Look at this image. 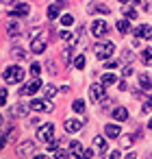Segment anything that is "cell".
<instances>
[{"label": "cell", "mask_w": 152, "mask_h": 159, "mask_svg": "<svg viewBox=\"0 0 152 159\" xmlns=\"http://www.w3.org/2000/svg\"><path fill=\"white\" fill-rule=\"evenodd\" d=\"M115 52V44L109 39V42H98V44H93V55L98 57V59H102V61H106L111 55Z\"/></svg>", "instance_id": "1"}, {"label": "cell", "mask_w": 152, "mask_h": 159, "mask_svg": "<svg viewBox=\"0 0 152 159\" xmlns=\"http://www.w3.org/2000/svg\"><path fill=\"white\" fill-rule=\"evenodd\" d=\"M2 79H5L9 85L20 83V81L24 79V70H22V66H9V68L2 72Z\"/></svg>", "instance_id": "2"}, {"label": "cell", "mask_w": 152, "mask_h": 159, "mask_svg": "<svg viewBox=\"0 0 152 159\" xmlns=\"http://www.w3.org/2000/svg\"><path fill=\"white\" fill-rule=\"evenodd\" d=\"M31 109L33 111H37V113H50L52 111V102H50V98H33L31 100Z\"/></svg>", "instance_id": "3"}, {"label": "cell", "mask_w": 152, "mask_h": 159, "mask_svg": "<svg viewBox=\"0 0 152 159\" xmlns=\"http://www.w3.org/2000/svg\"><path fill=\"white\" fill-rule=\"evenodd\" d=\"M37 139L39 142H52L54 139V124H50V122L41 124L37 129Z\"/></svg>", "instance_id": "4"}, {"label": "cell", "mask_w": 152, "mask_h": 159, "mask_svg": "<svg viewBox=\"0 0 152 159\" xmlns=\"http://www.w3.org/2000/svg\"><path fill=\"white\" fill-rule=\"evenodd\" d=\"M104 83H93L91 87H89V98L93 100V102H102L104 100V96H106V92H104Z\"/></svg>", "instance_id": "5"}, {"label": "cell", "mask_w": 152, "mask_h": 159, "mask_svg": "<svg viewBox=\"0 0 152 159\" xmlns=\"http://www.w3.org/2000/svg\"><path fill=\"white\" fill-rule=\"evenodd\" d=\"M106 33H109V26H106L104 20H93L91 22V35L93 37H104Z\"/></svg>", "instance_id": "6"}, {"label": "cell", "mask_w": 152, "mask_h": 159, "mask_svg": "<svg viewBox=\"0 0 152 159\" xmlns=\"http://www.w3.org/2000/svg\"><path fill=\"white\" fill-rule=\"evenodd\" d=\"M39 87H41V79L37 76V79H33L31 83H26V85H22V89H20V96H31V94H35V92H39Z\"/></svg>", "instance_id": "7"}, {"label": "cell", "mask_w": 152, "mask_h": 159, "mask_svg": "<svg viewBox=\"0 0 152 159\" xmlns=\"http://www.w3.org/2000/svg\"><path fill=\"white\" fill-rule=\"evenodd\" d=\"M18 155H20V157H35V155H37L35 142H22V144L18 146Z\"/></svg>", "instance_id": "8"}, {"label": "cell", "mask_w": 152, "mask_h": 159, "mask_svg": "<svg viewBox=\"0 0 152 159\" xmlns=\"http://www.w3.org/2000/svg\"><path fill=\"white\" fill-rule=\"evenodd\" d=\"M28 13H31V7H28L26 2H24V5H15L13 9H9V16H11V18H26Z\"/></svg>", "instance_id": "9"}, {"label": "cell", "mask_w": 152, "mask_h": 159, "mask_svg": "<svg viewBox=\"0 0 152 159\" xmlns=\"http://www.w3.org/2000/svg\"><path fill=\"white\" fill-rule=\"evenodd\" d=\"M91 16H96V13H102V16H109L111 13V9L106 7V5H100V2H96V5H89V9H87Z\"/></svg>", "instance_id": "10"}, {"label": "cell", "mask_w": 152, "mask_h": 159, "mask_svg": "<svg viewBox=\"0 0 152 159\" xmlns=\"http://www.w3.org/2000/svg\"><path fill=\"white\" fill-rule=\"evenodd\" d=\"M93 148H96L100 155H106V148H109V146H106V139H104L102 135H96V137H93Z\"/></svg>", "instance_id": "11"}, {"label": "cell", "mask_w": 152, "mask_h": 159, "mask_svg": "<svg viewBox=\"0 0 152 159\" xmlns=\"http://www.w3.org/2000/svg\"><path fill=\"white\" fill-rule=\"evenodd\" d=\"M135 35H137L139 39H141V37H143V39H152V26H148V24L137 26V29H135Z\"/></svg>", "instance_id": "12"}, {"label": "cell", "mask_w": 152, "mask_h": 159, "mask_svg": "<svg viewBox=\"0 0 152 159\" xmlns=\"http://www.w3.org/2000/svg\"><path fill=\"white\" fill-rule=\"evenodd\" d=\"M80 126H83V120H65V131L67 133H78L80 131Z\"/></svg>", "instance_id": "13"}, {"label": "cell", "mask_w": 152, "mask_h": 159, "mask_svg": "<svg viewBox=\"0 0 152 159\" xmlns=\"http://www.w3.org/2000/svg\"><path fill=\"white\" fill-rule=\"evenodd\" d=\"M104 135L111 137V139H115V137L122 135V129H119L117 124H106V126H104Z\"/></svg>", "instance_id": "14"}, {"label": "cell", "mask_w": 152, "mask_h": 159, "mask_svg": "<svg viewBox=\"0 0 152 159\" xmlns=\"http://www.w3.org/2000/svg\"><path fill=\"white\" fill-rule=\"evenodd\" d=\"M111 116H113V118H115L117 122H124V120H128V111H126L124 107H115Z\"/></svg>", "instance_id": "15"}, {"label": "cell", "mask_w": 152, "mask_h": 159, "mask_svg": "<svg viewBox=\"0 0 152 159\" xmlns=\"http://www.w3.org/2000/svg\"><path fill=\"white\" fill-rule=\"evenodd\" d=\"M7 33H9L11 37H18V35H22V26H20L18 22H9V24H7Z\"/></svg>", "instance_id": "16"}, {"label": "cell", "mask_w": 152, "mask_h": 159, "mask_svg": "<svg viewBox=\"0 0 152 159\" xmlns=\"http://www.w3.org/2000/svg\"><path fill=\"white\" fill-rule=\"evenodd\" d=\"M31 50H33L35 55L44 52V50H46V42H44V39H33V44H31Z\"/></svg>", "instance_id": "17"}, {"label": "cell", "mask_w": 152, "mask_h": 159, "mask_svg": "<svg viewBox=\"0 0 152 159\" xmlns=\"http://www.w3.org/2000/svg\"><path fill=\"white\" fill-rule=\"evenodd\" d=\"M59 7H61V2H54V5H50V7H48V11H46V16H48V20H54V18L59 16V11H61Z\"/></svg>", "instance_id": "18"}, {"label": "cell", "mask_w": 152, "mask_h": 159, "mask_svg": "<svg viewBox=\"0 0 152 159\" xmlns=\"http://www.w3.org/2000/svg\"><path fill=\"white\" fill-rule=\"evenodd\" d=\"M139 85H141L143 89L152 92V81H150V76H148V74H141V76H139Z\"/></svg>", "instance_id": "19"}, {"label": "cell", "mask_w": 152, "mask_h": 159, "mask_svg": "<svg viewBox=\"0 0 152 159\" xmlns=\"http://www.w3.org/2000/svg\"><path fill=\"white\" fill-rule=\"evenodd\" d=\"M100 83H104V85H115V83H117V76H115V74H111V72H109V74H102Z\"/></svg>", "instance_id": "20"}, {"label": "cell", "mask_w": 152, "mask_h": 159, "mask_svg": "<svg viewBox=\"0 0 152 159\" xmlns=\"http://www.w3.org/2000/svg\"><path fill=\"white\" fill-rule=\"evenodd\" d=\"M115 26H117V31H119L122 35H126V33L130 31V24H128V20H119V22H117Z\"/></svg>", "instance_id": "21"}, {"label": "cell", "mask_w": 152, "mask_h": 159, "mask_svg": "<svg viewBox=\"0 0 152 159\" xmlns=\"http://www.w3.org/2000/svg\"><path fill=\"white\" fill-rule=\"evenodd\" d=\"M141 59H143V63H145V66H152V48H143Z\"/></svg>", "instance_id": "22"}, {"label": "cell", "mask_w": 152, "mask_h": 159, "mask_svg": "<svg viewBox=\"0 0 152 159\" xmlns=\"http://www.w3.org/2000/svg\"><path fill=\"white\" fill-rule=\"evenodd\" d=\"M11 55H13V59H26V50L24 48H18V46L11 50Z\"/></svg>", "instance_id": "23"}, {"label": "cell", "mask_w": 152, "mask_h": 159, "mask_svg": "<svg viewBox=\"0 0 152 159\" xmlns=\"http://www.w3.org/2000/svg\"><path fill=\"white\" fill-rule=\"evenodd\" d=\"M72 109H74L76 113H83V111H85V100H80V98L74 100V102H72Z\"/></svg>", "instance_id": "24"}, {"label": "cell", "mask_w": 152, "mask_h": 159, "mask_svg": "<svg viewBox=\"0 0 152 159\" xmlns=\"http://www.w3.org/2000/svg\"><path fill=\"white\" fill-rule=\"evenodd\" d=\"M57 92H59V89H57L54 85H46V87H44V96H46V98H52Z\"/></svg>", "instance_id": "25"}, {"label": "cell", "mask_w": 152, "mask_h": 159, "mask_svg": "<svg viewBox=\"0 0 152 159\" xmlns=\"http://www.w3.org/2000/svg\"><path fill=\"white\" fill-rule=\"evenodd\" d=\"M119 144H122V148H130L132 137H130V135H126V137H122V135H119Z\"/></svg>", "instance_id": "26"}, {"label": "cell", "mask_w": 152, "mask_h": 159, "mask_svg": "<svg viewBox=\"0 0 152 159\" xmlns=\"http://www.w3.org/2000/svg\"><path fill=\"white\" fill-rule=\"evenodd\" d=\"M74 66H76L78 70H83V68H85V57H83V55H78V57L74 59Z\"/></svg>", "instance_id": "27"}, {"label": "cell", "mask_w": 152, "mask_h": 159, "mask_svg": "<svg viewBox=\"0 0 152 159\" xmlns=\"http://www.w3.org/2000/svg\"><path fill=\"white\" fill-rule=\"evenodd\" d=\"M24 113H26V107L24 105H15L13 107V116H24Z\"/></svg>", "instance_id": "28"}, {"label": "cell", "mask_w": 152, "mask_h": 159, "mask_svg": "<svg viewBox=\"0 0 152 159\" xmlns=\"http://www.w3.org/2000/svg\"><path fill=\"white\" fill-rule=\"evenodd\" d=\"M124 16H126V20H135L137 18V11L135 9H124Z\"/></svg>", "instance_id": "29"}, {"label": "cell", "mask_w": 152, "mask_h": 159, "mask_svg": "<svg viewBox=\"0 0 152 159\" xmlns=\"http://www.w3.org/2000/svg\"><path fill=\"white\" fill-rule=\"evenodd\" d=\"M59 37H61V39H65V42H72V39H74V35H72L70 31H61V33H59Z\"/></svg>", "instance_id": "30"}, {"label": "cell", "mask_w": 152, "mask_h": 159, "mask_svg": "<svg viewBox=\"0 0 152 159\" xmlns=\"http://www.w3.org/2000/svg\"><path fill=\"white\" fill-rule=\"evenodd\" d=\"M39 72H41L39 63H33V66H31V74H33V79H37V76H39Z\"/></svg>", "instance_id": "31"}, {"label": "cell", "mask_w": 152, "mask_h": 159, "mask_svg": "<svg viewBox=\"0 0 152 159\" xmlns=\"http://www.w3.org/2000/svg\"><path fill=\"white\" fill-rule=\"evenodd\" d=\"M141 111H143V113H150V111H152V96L143 102V109H141Z\"/></svg>", "instance_id": "32"}, {"label": "cell", "mask_w": 152, "mask_h": 159, "mask_svg": "<svg viewBox=\"0 0 152 159\" xmlns=\"http://www.w3.org/2000/svg\"><path fill=\"white\" fill-rule=\"evenodd\" d=\"M72 22H74L72 16H63V18H61V24H63V26H72Z\"/></svg>", "instance_id": "33"}, {"label": "cell", "mask_w": 152, "mask_h": 159, "mask_svg": "<svg viewBox=\"0 0 152 159\" xmlns=\"http://www.w3.org/2000/svg\"><path fill=\"white\" fill-rule=\"evenodd\" d=\"M117 66H119V61H115V59H106V61H104V68H106V70H109V68H117Z\"/></svg>", "instance_id": "34"}, {"label": "cell", "mask_w": 152, "mask_h": 159, "mask_svg": "<svg viewBox=\"0 0 152 159\" xmlns=\"http://www.w3.org/2000/svg\"><path fill=\"white\" fill-rule=\"evenodd\" d=\"M7 98H9V94H7V89L2 87V92H0V102H2V107H5V102H7Z\"/></svg>", "instance_id": "35"}, {"label": "cell", "mask_w": 152, "mask_h": 159, "mask_svg": "<svg viewBox=\"0 0 152 159\" xmlns=\"http://www.w3.org/2000/svg\"><path fill=\"white\" fill-rule=\"evenodd\" d=\"M63 59H65V61L70 63V59H72V48H67V50L63 52Z\"/></svg>", "instance_id": "36"}, {"label": "cell", "mask_w": 152, "mask_h": 159, "mask_svg": "<svg viewBox=\"0 0 152 159\" xmlns=\"http://www.w3.org/2000/svg\"><path fill=\"white\" fill-rule=\"evenodd\" d=\"M122 72H124V76H130V74H132V68H130V66H124Z\"/></svg>", "instance_id": "37"}, {"label": "cell", "mask_w": 152, "mask_h": 159, "mask_svg": "<svg viewBox=\"0 0 152 159\" xmlns=\"http://www.w3.org/2000/svg\"><path fill=\"white\" fill-rule=\"evenodd\" d=\"M93 155H96L93 150H83V157H93Z\"/></svg>", "instance_id": "38"}, {"label": "cell", "mask_w": 152, "mask_h": 159, "mask_svg": "<svg viewBox=\"0 0 152 159\" xmlns=\"http://www.w3.org/2000/svg\"><path fill=\"white\" fill-rule=\"evenodd\" d=\"M132 46H135V48H139V46H141V39H139V37H137V39H132Z\"/></svg>", "instance_id": "39"}, {"label": "cell", "mask_w": 152, "mask_h": 159, "mask_svg": "<svg viewBox=\"0 0 152 159\" xmlns=\"http://www.w3.org/2000/svg\"><path fill=\"white\" fill-rule=\"evenodd\" d=\"M143 11H145V13H152V2H148V5H145V9H143Z\"/></svg>", "instance_id": "40"}, {"label": "cell", "mask_w": 152, "mask_h": 159, "mask_svg": "<svg viewBox=\"0 0 152 159\" xmlns=\"http://www.w3.org/2000/svg\"><path fill=\"white\" fill-rule=\"evenodd\" d=\"M15 0H2V7H9V5H13Z\"/></svg>", "instance_id": "41"}, {"label": "cell", "mask_w": 152, "mask_h": 159, "mask_svg": "<svg viewBox=\"0 0 152 159\" xmlns=\"http://www.w3.org/2000/svg\"><path fill=\"white\" fill-rule=\"evenodd\" d=\"M148 129H150V131H152V118H150V122H148Z\"/></svg>", "instance_id": "42"}, {"label": "cell", "mask_w": 152, "mask_h": 159, "mask_svg": "<svg viewBox=\"0 0 152 159\" xmlns=\"http://www.w3.org/2000/svg\"><path fill=\"white\" fill-rule=\"evenodd\" d=\"M119 2H128V0H119Z\"/></svg>", "instance_id": "43"}, {"label": "cell", "mask_w": 152, "mask_h": 159, "mask_svg": "<svg viewBox=\"0 0 152 159\" xmlns=\"http://www.w3.org/2000/svg\"><path fill=\"white\" fill-rule=\"evenodd\" d=\"M135 2H137V5H139V2H141V0H135Z\"/></svg>", "instance_id": "44"}]
</instances>
